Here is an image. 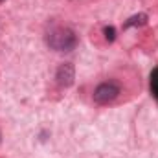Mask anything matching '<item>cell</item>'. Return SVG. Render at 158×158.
Masks as SVG:
<instances>
[{
	"mask_svg": "<svg viewBox=\"0 0 158 158\" xmlns=\"http://www.w3.org/2000/svg\"><path fill=\"white\" fill-rule=\"evenodd\" d=\"M0 2H4V0H0Z\"/></svg>",
	"mask_w": 158,
	"mask_h": 158,
	"instance_id": "7",
	"label": "cell"
},
{
	"mask_svg": "<svg viewBox=\"0 0 158 158\" xmlns=\"http://www.w3.org/2000/svg\"><path fill=\"white\" fill-rule=\"evenodd\" d=\"M103 33H105V39L109 40V42H112V40L116 39V30H114L112 26H107V28L103 30Z\"/></svg>",
	"mask_w": 158,
	"mask_h": 158,
	"instance_id": "6",
	"label": "cell"
},
{
	"mask_svg": "<svg viewBox=\"0 0 158 158\" xmlns=\"http://www.w3.org/2000/svg\"><path fill=\"white\" fill-rule=\"evenodd\" d=\"M121 88L116 81H103L94 88V101L98 105H109L119 96Z\"/></svg>",
	"mask_w": 158,
	"mask_h": 158,
	"instance_id": "2",
	"label": "cell"
},
{
	"mask_svg": "<svg viewBox=\"0 0 158 158\" xmlns=\"http://www.w3.org/2000/svg\"><path fill=\"white\" fill-rule=\"evenodd\" d=\"M151 90H153L155 98L158 99V68L153 72V76H151Z\"/></svg>",
	"mask_w": 158,
	"mask_h": 158,
	"instance_id": "5",
	"label": "cell"
},
{
	"mask_svg": "<svg viewBox=\"0 0 158 158\" xmlns=\"http://www.w3.org/2000/svg\"><path fill=\"white\" fill-rule=\"evenodd\" d=\"M46 44L55 52H72L77 46V35L68 26H53L46 31Z\"/></svg>",
	"mask_w": 158,
	"mask_h": 158,
	"instance_id": "1",
	"label": "cell"
},
{
	"mask_svg": "<svg viewBox=\"0 0 158 158\" xmlns=\"http://www.w3.org/2000/svg\"><path fill=\"white\" fill-rule=\"evenodd\" d=\"M55 81H57V85L63 86V88L72 86L74 81H76V66H74L72 63H63V64H59V68H57V72H55Z\"/></svg>",
	"mask_w": 158,
	"mask_h": 158,
	"instance_id": "3",
	"label": "cell"
},
{
	"mask_svg": "<svg viewBox=\"0 0 158 158\" xmlns=\"http://www.w3.org/2000/svg\"><path fill=\"white\" fill-rule=\"evenodd\" d=\"M145 22H147V15H145V13H140V15L131 17V19L123 24V28L127 30V28H132V26H143Z\"/></svg>",
	"mask_w": 158,
	"mask_h": 158,
	"instance_id": "4",
	"label": "cell"
}]
</instances>
